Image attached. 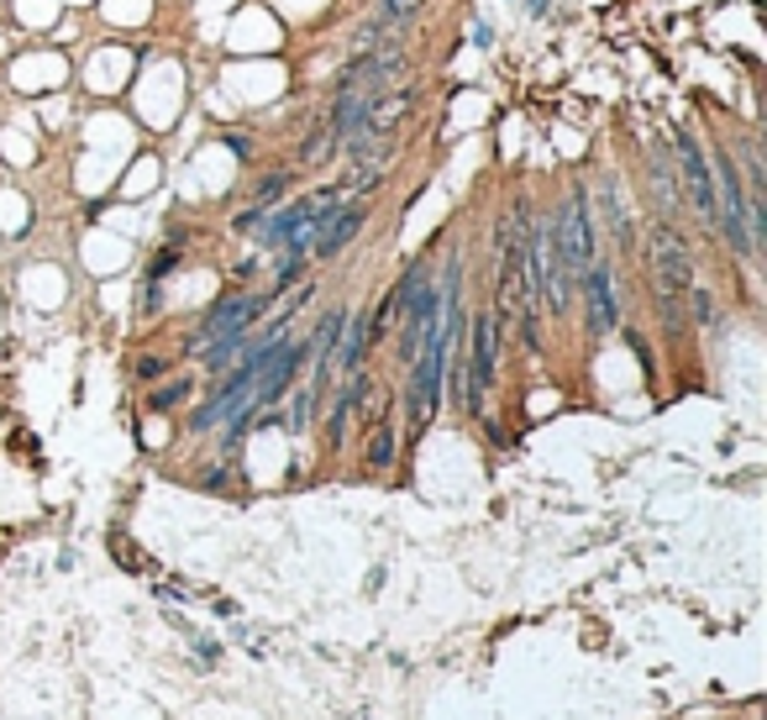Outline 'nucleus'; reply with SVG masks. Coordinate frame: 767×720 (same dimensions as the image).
<instances>
[{"label":"nucleus","mask_w":767,"mask_h":720,"mask_svg":"<svg viewBox=\"0 0 767 720\" xmlns=\"http://www.w3.org/2000/svg\"><path fill=\"white\" fill-rule=\"evenodd\" d=\"M526 253H532L536 301L547 305L552 316H562V310L573 305V295H579V273L568 269V258H562L552 216H541V221H526Z\"/></svg>","instance_id":"1"},{"label":"nucleus","mask_w":767,"mask_h":720,"mask_svg":"<svg viewBox=\"0 0 767 720\" xmlns=\"http://www.w3.org/2000/svg\"><path fill=\"white\" fill-rule=\"evenodd\" d=\"M673 163H679V180H683V206L699 210V221L705 227H715V216H720V206H715V174H709V152L699 148V137L689 132V126H673Z\"/></svg>","instance_id":"2"},{"label":"nucleus","mask_w":767,"mask_h":720,"mask_svg":"<svg viewBox=\"0 0 767 720\" xmlns=\"http://www.w3.org/2000/svg\"><path fill=\"white\" fill-rule=\"evenodd\" d=\"M647 258H652V279H657L662 295H689V284H694V253H689V237L679 232V221H652Z\"/></svg>","instance_id":"3"},{"label":"nucleus","mask_w":767,"mask_h":720,"mask_svg":"<svg viewBox=\"0 0 767 720\" xmlns=\"http://www.w3.org/2000/svg\"><path fill=\"white\" fill-rule=\"evenodd\" d=\"M495 353H500V316H473V353L463 358V405L484 416V400L495 385Z\"/></svg>","instance_id":"4"},{"label":"nucleus","mask_w":767,"mask_h":720,"mask_svg":"<svg viewBox=\"0 0 767 720\" xmlns=\"http://www.w3.org/2000/svg\"><path fill=\"white\" fill-rule=\"evenodd\" d=\"M552 227H558V247L562 258H568V269L584 273L594 264V216H589V195L584 190H573L568 200L558 206V216H552Z\"/></svg>","instance_id":"5"},{"label":"nucleus","mask_w":767,"mask_h":720,"mask_svg":"<svg viewBox=\"0 0 767 720\" xmlns=\"http://www.w3.org/2000/svg\"><path fill=\"white\" fill-rule=\"evenodd\" d=\"M268 305H273V295H227V301H216L206 310V321H200V331L190 337V347L200 353L206 342H216V337H247L253 331V321L264 316Z\"/></svg>","instance_id":"6"},{"label":"nucleus","mask_w":767,"mask_h":720,"mask_svg":"<svg viewBox=\"0 0 767 720\" xmlns=\"http://www.w3.org/2000/svg\"><path fill=\"white\" fill-rule=\"evenodd\" d=\"M437 327H442V284H437V273H431V279L415 284V295L405 301V310H400V363H411L415 347H421V337Z\"/></svg>","instance_id":"7"},{"label":"nucleus","mask_w":767,"mask_h":720,"mask_svg":"<svg viewBox=\"0 0 767 720\" xmlns=\"http://www.w3.org/2000/svg\"><path fill=\"white\" fill-rule=\"evenodd\" d=\"M579 295H584L589 331H594V337H610V331L620 327V305H616V273H610V264H605V258L579 273Z\"/></svg>","instance_id":"8"},{"label":"nucleus","mask_w":767,"mask_h":720,"mask_svg":"<svg viewBox=\"0 0 767 720\" xmlns=\"http://www.w3.org/2000/svg\"><path fill=\"white\" fill-rule=\"evenodd\" d=\"M363 221H368V200H353V206H337L326 216L321 227H316V242H311V258H337L348 242L363 232Z\"/></svg>","instance_id":"9"},{"label":"nucleus","mask_w":767,"mask_h":720,"mask_svg":"<svg viewBox=\"0 0 767 720\" xmlns=\"http://www.w3.org/2000/svg\"><path fill=\"white\" fill-rule=\"evenodd\" d=\"M368 390H374V379H368L363 368H357V374H348V385H342V394L331 400V416H326V442H331V448H342V437H348V420H353V411H363Z\"/></svg>","instance_id":"10"},{"label":"nucleus","mask_w":767,"mask_h":720,"mask_svg":"<svg viewBox=\"0 0 767 720\" xmlns=\"http://www.w3.org/2000/svg\"><path fill=\"white\" fill-rule=\"evenodd\" d=\"M599 210H605V221H610V237H616L620 253H631L636 247V227H631V210H625V200H620L616 180L599 184Z\"/></svg>","instance_id":"11"},{"label":"nucleus","mask_w":767,"mask_h":720,"mask_svg":"<svg viewBox=\"0 0 767 720\" xmlns=\"http://www.w3.org/2000/svg\"><path fill=\"white\" fill-rule=\"evenodd\" d=\"M337 143H342V137H337V126L321 117L311 132H305V143L295 148V163H305V169H321V163H331V158H337Z\"/></svg>","instance_id":"12"},{"label":"nucleus","mask_w":767,"mask_h":720,"mask_svg":"<svg viewBox=\"0 0 767 720\" xmlns=\"http://www.w3.org/2000/svg\"><path fill=\"white\" fill-rule=\"evenodd\" d=\"M652 184H657V206H662V221L683 216V190H679V180H673V158H668V152H657V158H652Z\"/></svg>","instance_id":"13"},{"label":"nucleus","mask_w":767,"mask_h":720,"mask_svg":"<svg viewBox=\"0 0 767 720\" xmlns=\"http://www.w3.org/2000/svg\"><path fill=\"white\" fill-rule=\"evenodd\" d=\"M394 452H400V437H394V420H379L374 426V442H368V468L374 474H384V468H394Z\"/></svg>","instance_id":"14"},{"label":"nucleus","mask_w":767,"mask_h":720,"mask_svg":"<svg viewBox=\"0 0 767 720\" xmlns=\"http://www.w3.org/2000/svg\"><path fill=\"white\" fill-rule=\"evenodd\" d=\"M415 11H421V0H379V11H374V16H379L389 32H411Z\"/></svg>","instance_id":"15"},{"label":"nucleus","mask_w":767,"mask_h":720,"mask_svg":"<svg viewBox=\"0 0 767 720\" xmlns=\"http://www.w3.org/2000/svg\"><path fill=\"white\" fill-rule=\"evenodd\" d=\"M316 411H321V385L295 390V405H290V431H305V426L316 420Z\"/></svg>","instance_id":"16"},{"label":"nucleus","mask_w":767,"mask_h":720,"mask_svg":"<svg viewBox=\"0 0 767 720\" xmlns=\"http://www.w3.org/2000/svg\"><path fill=\"white\" fill-rule=\"evenodd\" d=\"M190 400V379H174V385H158V390L148 394V411L153 416H163V411H174V405H184Z\"/></svg>","instance_id":"17"},{"label":"nucleus","mask_w":767,"mask_h":720,"mask_svg":"<svg viewBox=\"0 0 767 720\" xmlns=\"http://www.w3.org/2000/svg\"><path fill=\"white\" fill-rule=\"evenodd\" d=\"M290 180H295L290 169H279V174H268V180H258V190H253V206L273 210V206H279V195L290 190Z\"/></svg>","instance_id":"18"},{"label":"nucleus","mask_w":767,"mask_h":720,"mask_svg":"<svg viewBox=\"0 0 767 720\" xmlns=\"http://www.w3.org/2000/svg\"><path fill=\"white\" fill-rule=\"evenodd\" d=\"M689 305H694V327H715V321H720V316H715V295H709L699 279L689 284Z\"/></svg>","instance_id":"19"},{"label":"nucleus","mask_w":767,"mask_h":720,"mask_svg":"<svg viewBox=\"0 0 767 720\" xmlns=\"http://www.w3.org/2000/svg\"><path fill=\"white\" fill-rule=\"evenodd\" d=\"M657 310H662V327L673 331V337L689 327V316H683V295H662V290H657Z\"/></svg>","instance_id":"20"},{"label":"nucleus","mask_w":767,"mask_h":720,"mask_svg":"<svg viewBox=\"0 0 767 720\" xmlns=\"http://www.w3.org/2000/svg\"><path fill=\"white\" fill-rule=\"evenodd\" d=\"M132 374H137L143 385H153V379H163V374H169V358H158V353H143V358L132 363Z\"/></svg>","instance_id":"21"},{"label":"nucleus","mask_w":767,"mask_h":720,"mask_svg":"<svg viewBox=\"0 0 767 720\" xmlns=\"http://www.w3.org/2000/svg\"><path fill=\"white\" fill-rule=\"evenodd\" d=\"M174 264H179V247H174V242H169V247H163V253H158V258H153V269H148V279H153V284H158V279H163V273L174 269Z\"/></svg>","instance_id":"22"},{"label":"nucleus","mask_w":767,"mask_h":720,"mask_svg":"<svg viewBox=\"0 0 767 720\" xmlns=\"http://www.w3.org/2000/svg\"><path fill=\"white\" fill-rule=\"evenodd\" d=\"M200 484H206V489H227V484H232V468H227V463H221V468H206Z\"/></svg>","instance_id":"23"},{"label":"nucleus","mask_w":767,"mask_h":720,"mask_svg":"<svg viewBox=\"0 0 767 720\" xmlns=\"http://www.w3.org/2000/svg\"><path fill=\"white\" fill-rule=\"evenodd\" d=\"M264 216H268L264 206H247V210H242V216H236V232H253V227H258Z\"/></svg>","instance_id":"24"},{"label":"nucleus","mask_w":767,"mask_h":720,"mask_svg":"<svg viewBox=\"0 0 767 720\" xmlns=\"http://www.w3.org/2000/svg\"><path fill=\"white\" fill-rule=\"evenodd\" d=\"M625 337H631V353L642 358V368H652V347H647V342H642V331H625Z\"/></svg>","instance_id":"25"},{"label":"nucleus","mask_w":767,"mask_h":720,"mask_svg":"<svg viewBox=\"0 0 767 720\" xmlns=\"http://www.w3.org/2000/svg\"><path fill=\"white\" fill-rule=\"evenodd\" d=\"M547 5H552V0H526V11H532V16H547Z\"/></svg>","instance_id":"26"}]
</instances>
